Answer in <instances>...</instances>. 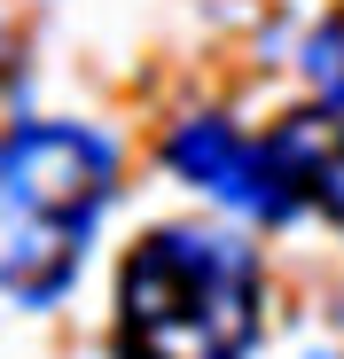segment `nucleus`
<instances>
[{
  "label": "nucleus",
  "instance_id": "1",
  "mask_svg": "<svg viewBox=\"0 0 344 359\" xmlns=\"http://www.w3.org/2000/svg\"><path fill=\"white\" fill-rule=\"evenodd\" d=\"M266 328V266L235 226L164 219L118 266L110 351L118 359H251Z\"/></svg>",
  "mask_w": 344,
  "mask_h": 359
},
{
  "label": "nucleus",
  "instance_id": "2",
  "mask_svg": "<svg viewBox=\"0 0 344 359\" xmlns=\"http://www.w3.org/2000/svg\"><path fill=\"white\" fill-rule=\"evenodd\" d=\"M110 203L118 141L79 117H24L0 141V297L24 313L63 305Z\"/></svg>",
  "mask_w": 344,
  "mask_h": 359
},
{
  "label": "nucleus",
  "instance_id": "3",
  "mask_svg": "<svg viewBox=\"0 0 344 359\" xmlns=\"http://www.w3.org/2000/svg\"><path fill=\"white\" fill-rule=\"evenodd\" d=\"M157 156H164V172L180 180V188L211 196L219 211H235V219H251V226H290V219H298L290 188H282V172H274L266 133H243L235 117H219V109L180 117Z\"/></svg>",
  "mask_w": 344,
  "mask_h": 359
},
{
  "label": "nucleus",
  "instance_id": "4",
  "mask_svg": "<svg viewBox=\"0 0 344 359\" xmlns=\"http://www.w3.org/2000/svg\"><path fill=\"white\" fill-rule=\"evenodd\" d=\"M266 149H274V172L290 188L298 219H329L344 234V109H329V102L290 109L266 133Z\"/></svg>",
  "mask_w": 344,
  "mask_h": 359
},
{
  "label": "nucleus",
  "instance_id": "5",
  "mask_svg": "<svg viewBox=\"0 0 344 359\" xmlns=\"http://www.w3.org/2000/svg\"><path fill=\"white\" fill-rule=\"evenodd\" d=\"M298 71H305L313 102L344 109V8H329V16H321V24L298 39Z\"/></svg>",
  "mask_w": 344,
  "mask_h": 359
},
{
  "label": "nucleus",
  "instance_id": "6",
  "mask_svg": "<svg viewBox=\"0 0 344 359\" xmlns=\"http://www.w3.org/2000/svg\"><path fill=\"white\" fill-rule=\"evenodd\" d=\"M16 109V47H8V32H0V141H8L24 117H8Z\"/></svg>",
  "mask_w": 344,
  "mask_h": 359
}]
</instances>
